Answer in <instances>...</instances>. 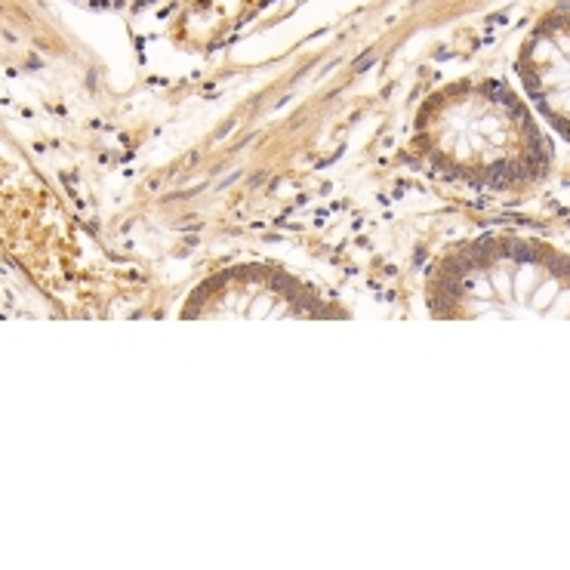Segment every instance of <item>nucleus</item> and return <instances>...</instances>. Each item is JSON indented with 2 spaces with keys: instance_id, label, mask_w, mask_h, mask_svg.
I'll return each instance as SVG.
<instances>
[{
  "instance_id": "f03ea898",
  "label": "nucleus",
  "mask_w": 570,
  "mask_h": 570,
  "mask_svg": "<svg viewBox=\"0 0 570 570\" xmlns=\"http://www.w3.org/2000/svg\"><path fill=\"white\" fill-rule=\"evenodd\" d=\"M444 315H561L570 318V256L549 244L484 238L465 244L438 272Z\"/></svg>"
},
{
  "instance_id": "7ed1b4c3",
  "label": "nucleus",
  "mask_w": 570,
  "mask_h": 570,
  "mask_svg": "<svg viewBox=\"0 0 570 570\" xmlns=\"http://www.w3.org/2000/svg\"><path fill=\"white\" fill-rule=\"evenodd\" d=\"M524 90L558 134L570 139V13L546 16L518 56Z\"/></svg>"
},
{
  "instance_id": "f257e3e1",
  "label": "nucleus",
  "mask_w": 570,
  "mask_h": 570,
  "mask_svg": "<svg viewBox=\"0 0 570 570\" xmlns=\"http://www.w3.org/2000/svg\"><path fill=\"white\" fill-rule=\"evenodd\" d=\"M423 146L441 170L475 186L512 188L543 176L549 142L531 111L497 80L460 83L438 99Z\"/></svg>"
}]
</instances>
